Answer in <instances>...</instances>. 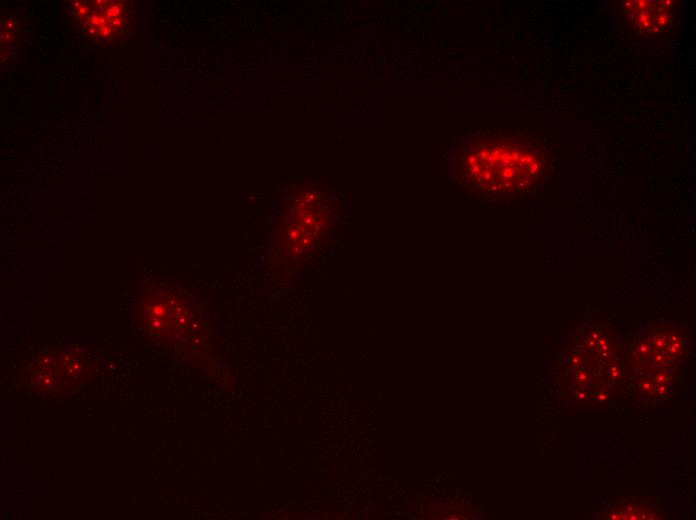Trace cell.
I'll return each mask as SVG.
<instances>
[{"mask_svg": "<svg viewBox=\"0 0 696 520\" xmlns=\"http://www.w3.org/2000/svg\"><path fill=\"white\" fill-rule=\"evenodd\" d=\"M622 8L628 27L639 35H659L674 20L673 0H630L624 1Z\"/></svg>", "mask_w": 696, "mask_h": 520, "instance_id": "3", "label": "cell"}, {"mask_svg": "<svg viewBox=\"0 0 696 520\" xmlns=\"http://www.w3.org/2000/svg\"><path fill=\"white\" fill-rule=\"evenodd\" d=\"M126 1H71L70 14L92 42L115 44L129 31L132 11Z\"/></svg>", "mask_w": 696, "mask_h": 520, "instance_id": "2", "label": "cell"}, {"mask_svg": "<svg viewBox=\"0 0 696 520\" xmlns=\"http://www.w3.org/2000/svg\"><path fill=\"white\" fill-rule=\"evenodd\" d=\"M458 179L486 196L516 197L541 185L550 169L547 145L521 129L485 130L468 136L453 156Z\"/></svg>", "mask_w": 696, "mask_h": 520, "instance_id": "1", "label": "cell"}]
</instances>
